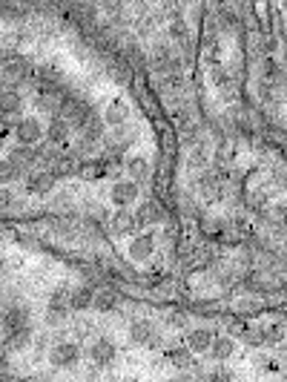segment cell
Masks as SVG:
<instances>
[{
	"mask_svg": "<svg viewBox=\"0 0 287 382\" xmlns=\"http://www.w3.org/2000/svg\"><path fill=\"white\" fill-rule=\"evenodd\" d=\"M207 161H210V150H207V144H204V141H195V144L190 147V159H187V164L195 167V170H204Z\"/></svg>",
	"mask_w": 287,
	"mask_h": 382,
	"instance_id": "29",
	"label": "cell"
},
{
	"mask_svg": "<svg viewBox=\"0 0 287 382\" xmlns=\"http://www.w3.org/2000/svg\"><path fill=\"white\" fill-rule=\"evenodd\" d=\"M170 38H172L175 46H184L190 41L187 38V21H184V17H172V21H170Z\"/></svg>",
	"mask_w": 287,
	"mask_h": 382,
	"instance_id": "31",
	"label": "cell"
},
{
	"mask_svg": "<svg viewBox=\"0 0 287 382\" xmlns=\"http://www.w3.org/2000/svg\"><path fill=\"white\" fill-rule=\"evenodd\" d=\"M98 112L89 107V103L83 101V98H78V95H66L63 98V103H61V115L58 118H63L69 127H75V130H86V124L92 121Z\"/></svg>",
	"mask_w": 287,
	"mask_h": 382,
	"instance_id": "3",
	"label": "cell"
},
{
	"mask_svg": "<svg viewBox=\"0 0 287 382\" xmlns=\"http://www.w3.org/2000/svg\"><path fill=\"white\" fill-rule=\"evenodd\" d=\"M69 132H72V127L66 124L63 118H49V124H46V138H43V141H46L52 150L66 147V141H69Z\"/></svg>",
	"mask_w": 287,
	"mask_h": 382,
	"instance_id": "18",
	"label": "cell"
},
{
	"mask_svg": "<svg viewBox=\"0 0 287 382\" xmlns=\"http://www.w3.org/2000/svg\"><path fill=\"white\" fill-rule=\"evenodd\" d=\"M232 354H236V339L227 336V334H215V339H212V345H210L207 356H210L212 362H227V359H232Z\"/></svg>",
	"mask_w": 287,
	"mask_h": 382,
	"instance_id": "21",
	"label": "cell"
},
{
	"mask_svg": "<svg viewBox=\"0 0 287 382\" xmlns=\"http://www.w3.org/2000/svg\"><path fill=\"white\" fill-rule=\"evenodd\" d=\"M34 345V331H32V325L29 328H21V331H14V334H6V348L9 354H23L29 351Z\"/></svg>",
	"mask_w": 287,
	"mask_h": 382,
	"instance_id": "23",
	"label": "cell"
},
{
	"mask_svg": "<svg viewBox=\"0 0 287 382\" xmlns=\"http://www.w3.org/2000/svg\"><path fill=\"white\" fill-rule=\"evenodd\" d=\"M123 176L135 184H144L150 179V159L147 155H132V159L123 161Z\"/></svg>",
	"mask_w": 287,
	"mask_h": 382,
	"instance_id": "20",
	"label": "cell"
},
{
	"mask_svg": "<svg viewBox=\"0 0 287 382\" xmlns=\"http://www.w3.org/2000/svg\"><path fill=\"white\" fill-rule=\"evenodd\" d=\"M261 339L264 345H279L287 336V322L284 319H270V322H261Z\"/></svg>",
	"mask_w": 287,
	"mask_h": 382,
	"instance_id": "25",
	"label": "cell"
},
{
	"mask_svg": "<svg viewBox=\"0 0 287 382\" xmlns=\"http://www.w3.org/2000/svg\"><path fill=\"white\" fill-rule=\"evenodd\" d=\"M141 199V184L130 181L127 176H121L112 181L110 187V204L115 207V210H132V204H138Z\"/></svg>",
	"mask_w": 287,
	"mask_h": 382,
	"instance_id": "5",
	"label": "cell"
},
{
	"mask_svg": "<svg viewBox=\"0 0 287 382\" xmlns=\"http://www.w3.org/2000/svg\"><path fill=\"white\" fill-rule=\"evenodd\" d=\"M46 170L61 181V179H69V176H78L81 159H78V152H55Z\"/></svg>",
	"mask_w": 287,
	"mask_h": 382,
	"instance_id": "12",
	"label": "cell"
},
{
	"mask_svg": "<svg viewBox=\"0 0 287 382\" xmlns=\"http://www.w3.org/2000/svg\"><path fill=\"white\" fill-rule=\"evenodd\" d=\"M95 290H98V288H92V285H78V288H72V314H83V310H92Z\"/></svg>",
	"mask_w": 287,
	"mask_h": 382,
	"instance_id": "22",
	"label": "cell"
},
{
	"mask_svg": "<svg viewBox=\"0 0 287 382\" xmlns=\"http://www.w3.org/2000/svg\"><path fill=\"white\" fill-rule=\"evenodd\" d=\"M167 328H187L190 331V314L187 310H181V308H172V310H167Z\"/></svg>",
	"mask_w": 287,
	"mask_h": 382,
	"instance_id": "32",
	"label": "cell"
},
{
	"mask_svg": "<svg viewBox=\"0 0 287 382\" xmlns=\"http://www.w3.org/2000/svg\"><path fill=\"white\" fill-rule=\"evenodd\" d=\"M17 179H23V172L17 170L9 159H0V187H9V184H14Z\"/></svg>",
	"mask_w": 287,
	"mask_h": 382,
	"instance_id": "30",
	"label": "cell"
},
{
	"mask_svg": "<svg viewBox=\"0 0 287 382\" xmlns=\"http://www.w3.org/2000/svg\"><path fill=\"white\" fill-rule=\"evenodd\" d=\"M6 92H9V86H6V83H3V81H0V98H3V95H6Z\"/></svg>",
	"mask_w": 287,
	"mask_h": 382,
	"instance_id": "36",
	"label": "cell"
},
{
	"mask_svg": "<svg viewBox=\"0 0 287 382\" xmlns=\"http://www.w3.org/2000/svg\"><path fill=\"white\" fill-rule=\"evenodd\" d=\"M46 138V127L41 124V118L34 115H23L21 121H17L14 127V141L21 147H41Z\"/></svg>",
	"mask_w": 287,
	"mask_h": 382,
	"instance_id": "7",
	"label": "cell"
},
{
	"mask_svg": "<svg viewBox=\"0 0 287 382\" xmlns=\"http://www.w3.org/2000/svg\"><path fill=\"white\" fill-rule=\"evenodd\" d=\"M155 253V236L152 233H138L130 239V245H127V256L132 259V262H150Z\"/></svg>",
	"mask_w": 287,
	"mask_h": 382,
	"instance_id": "15",
	"label": "cell"
},
{
	"mask_svg": "<svg viewBox=\"0 0 287 382\" xmlns=\"http://www.w3.org/2000/svg\"><path fill=\"white\" fill-rule=\"evenodd\" d=\"M135 219H138V224H141V230L158 228L161 221H167V207L161 204L158 199H144V201L135 207Z\"/></svg>",
	"mask_w": 287,
	"mask_h": 382,
	"instance_id": "9",
	"label": "cell"
},
{
	"mask_svg": "<svg viewBox=\"0 0 287 382\" xmlns=\"http://www.w3.org/2000/svg\"><path fill=\"white\" fill-rule=\"evenodd\" d=\"M106 230H110L112 236H138V233H144L138 219H135V210H115L110 216V221H106Z\"/></svg>",
	"mask_w": 287,
	"mask_h": 382,
	"instance_id": "11",
	"label": "cell"
},
{
	"mask_svg": "<svg viewBox=\"0 0 287 382\" xmlns=\"http://www.w3.org/2000/svg\"><path fill=\"white\" fill-rule=\"evenodd\" d=\"M0 279H3V265H0Z\"/></svg>",
	"mask_w": 287,
	"mask_h": 382,
	"instance_id": "38",
	"label": "cell"
},
{
	"mask_svg": "<svg viewBox=\"0 0 287 382\" xmlns=\"http://www.w3.org/2000/svg\"><path fill=\"white\" fill-rule=\"evenodd\" d=\"M199 190L210 199V201H215L221 196V179H219V172H204V176L199 179Z\"/></svg>",
	"mask_w": 287,
	"mask_h": 382,
	"instance_id": "28",
	"label": "cell"
},
{
	"mask_svg": "<svg viewBox=\"0 0 287 382\" xmlns=\"http://www.w3.org/2000/svg\"><path fill=\"white\" fill-rule=\"evenodd\" d=\"M101 118H103V127H112V130L127 127V124H130V103L123 101V98H112V101L103 107Z\"/></svg>",
	"mask_w": 287,
	"mask_h": 382,
	"instance_id": "13",
	"label": "cell"
},
{
	"mask_svg": "<svg viewBox=\"0 0 287 382\" xmlns=\"http://www.w3.org/2000/svg\"><path fill=\"white\" fill-rule=\"evenodd\" d=\"M215 339V331L207 325H199V328H190L187 336H184V345L192 351V354H207L210 351V345Z\"/></svg>",
	"mask_w": 287,
	"mask_h": 382,
	"instance_id": "17",
	"label": "cell"
},
{
	"mask_svg": "<svg viewBox=\"0 0 287 382\" xmlns=\"http://www.w3.org/2000/svg\"><path fill=\"white\" fill-rule=\"evenodd\" d=\"M192 356H195V354L187 348V345H172V348H167V359L172 362L178 371H187V368L192 365Z\"/></svg>",
	"mask_w": 287,
	"mask_h": 382,
	"instance_id": "27",
	"label": "cell"
},
{
	"mask_svg": "<svg viewBox=\"0 0 287 382\" xmlns=\"http://www.w3.org/2000/svg\"><path fill=\"white\" fill-rule=\"evenodd\" d=\"M29 78H34V66L29 58L17 55V52H3V55H0V81H3L9 90L21 86Z\"/></svg>",
	"mask_w": 287,
	"mask_h": 382,
	"instance_id": "1",
	"label": "cell"
},
{
	"mask_svg": "<svg viewBox=\"0 0 287 382\" xmlns=\"http://www.w3.org/2000/svg\"><path fill=\"white\" fill-rule=\"evenodd\" d=\"M121 305V293L118 288L112 285H103L95 290V302H92V310H98V314H112V310Z\"/></svg>",
	"mask_w": 287,
	"mask_h": 382,
	"instance_id": "19",
	"label": "cell"
},
{
	"mask_svg": "<svg viewBox=\"0 0 287 382\" xmlns=\"http://www.w3.org/2000/svg\"><path fill=\"white\" fill-rule=\"evenodd\" d=\"M130 382H132V379H130Z\"/></svg>",
	"mask_w": 287,
	"mask_h": 382,
	"instance_id": "39",
	"label": "cell"
},
{
	"mask_svg": "<svg viewBox=\"0 0 287 382\" xmlns=\"http://www.w3.org/2000/svg\"><path fill=\"white\" fill-rule=\"evenodd\" d=\"M89 359H92V365L95 368H110L112 362L118 359V348H115V342L110 336H95L92 342H89Z\"/></svg>",
	"mask_w": 287,
	"mask_h": 382,
	"instance_id": "8",
	"label": "cell"
},
{
	"mask_svg": "<svg viewBox=\"0 0 287 382\" xmlns=\"http://www.w3.org/2000/svg\"><path fill=\"white\" fill-rule=\"evenodd\" d=\"M161 147H164V152H175V132L172 130L161 132Z\"/></svg>",
	"mask_w": 287,
	"mask_h": 382,
	"instance_id": "34",
	"label": "cell"
},
{
	"mask_svg": "<svg viewBox=\"0 0 287 382\" xmlns=\"http://www.w3.org/2000/svg\"><path fill=\"white\" fill-rule=\"evenodd\" d=\"M81 356H83V351H81V345L75 339H58V342H52L49 345V354H46L49 365L55 368V371H75L81 365Z\"/></svg>",
	"mask_w": 287,
	"mask_h": 382,
	"instance_id": "2",
	"label": "cell"
},
{
	"mask_svg": "<svg viewBox=\"0 0 287 382\" xmlns=\"http://www.w3.org/2000/svg\"><path fill=\"white\" fill-rule=\"evenodd\" d=\"M12 204H17L12 199V193H9L6 187H0V213H12Z\"/></svg>",
	"mask_w": 287,
	"mask_h": 382,
	"instance_id": "33",
	"label": "cell"
},
{
	"mask_svg": "<svg viewBox=\"0 0 287 382\" xmlns=\"http://www.w3.org/2000/svg\"><path fill=\"white\" fill-rule=\"evenodd\" d=\"M127 336L130 342L135 345V348H155V345L161 342V334H158V328L152 319L147 316H135L127 328Z\"/></svg>",
	"mask_w": 287,
	"mask_h": 382,
	"instance_id": "6",
	"label": "cell"
},
{
	"mask_svg": "<svg viewBox=\"0 0 287 382\" xmlns=\"http://www.w3.org/2000/svg\"><path fill=\"white\" fill-rule=\"evenodd\" d=\"M55 187H58V179L49 170H34L26 176V190L32 196H49V193H55Z\"/></svg>",
	"mask_w": 287,
	"mask_h": 382,
	"instance_id": "16",
	"label": "cell"
},
{
	"mask_svg": "<svg viewBox=\"0 0 287 382\" xmlns=\"http://www.w3.org/2000/svg\"><path fill=\"white\" fill-rule=\"evenodd\" d=\"M172 382H192L190 376H178V379H172Z\"/></svg>",
	"mask_w": 287,
	"mask_h": 382,
	"instance_id": "37",
	"label": "cell"
},
{
	"mask_svg": "<svg viewBox=\"0 0 287 382\" xmlns=\"http://www.w3.org/2000/svg\"><path fill=\"white\" fill-rule=\"evenodd\" d=\"M0 325H3V331L6 334H14V331H21V328H29V308L23 302H6L3 305V314H0Z\"/></svg>",
	"mask_w": 287,
	"mask_h": 382,
	"instance_id": "10",
	"label": "cell"
},
{
	"mask_svg": "<svg viewBox=\"0 0 287 382\" xmlns=\"http://www.w3.org/2000/svg\"><path fill=\"white\" fill-rule=\"evenodd\" d=\"M132 141H135V130L132 127H121V130H115L110 138H106V147H110V152L118 159V155L127 150Z\"/></svg>",
	"mask_w": 287,
	"mask_h": 382,
	"instance_id": "24",
	"label": "cell"
},
{
	"mask_svg": "<svg viewBox=\"0 0 287 382\" xmlns=\"http://www.w3.org/2000/svg\"><path fill=\"white\" fill-rule=\"evenodd\" d=\"M69 314H72V288H58L46 302V325L49 328L66 325Z\"/></svg>",
	"mask_w": 287,
	"mask_h": 382,
	"instance_id": "4",
	"label": "cell"
},
{
	"mask_svg": "<svg viewBox=\"0 0 287 382\" xmlns=\"http://www.w3.org/2000/svg\"><path fill=\"white\" fill-rule=\"evenodd\" d=\"M103 176H106L103 159H86V161H81V170H78V179L81 181H101Z\"/></svg>",
	"mask_w": 287,
	"mask_h": 382,
	"instance_id": "26",
	"label": "cell"
},
{
	"mask_svg": "<svg viewBox=\"0 0 287 382\" xmlns=\"http://www.w3.org/2000/svg\"><path fill=\"white\" fill-rule=\"evenodd\" d=\"M204 382H232V376H230V371H227V368H219V371L207 374V379H204Z\"/></svg>",
	"mask_w": 287,
	"mask_h": 382,
	"instance_id": "35",
	"label": "cell"
},
{
	"mask_svg": "<svg viewBox=\"0 0 287 382\" xmlns=\"http://www.w3.org/2000/svg\"><path fill=\"white\" fill-rule=\"evenodd\" d=\"M6 159H9V161L17 167V170H21L23 176H29V172H34V170H38L41 152H38V147H21V144H17V147H12V150H9V155H6Z\"/></svg>",
	"mask_w": 287,
	"mask_h": 382,
	"instance_id": "14",
	"label": "cell"
}]
</instances>
